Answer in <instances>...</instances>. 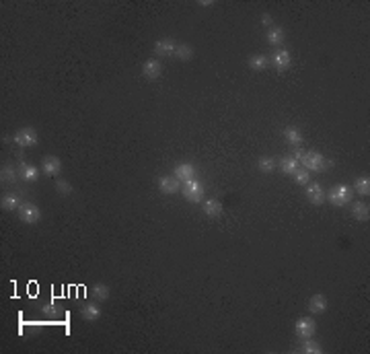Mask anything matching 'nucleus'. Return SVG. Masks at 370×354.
Listing matches in <instances>:
<instances>
[{
	"label": "nucleus",
	"instance_id": "nucleus-32",
	"mask_svg": "<svg viewBox=\"0 0 370 354\" xmlns=\"http://www.w3.org/2000/svg\"><path fill=\"white\" fill-rule=\"evenodd\" d=\"M261 25H263V27H268V29H270V27H274V17H272L270 13H263V15H261Z\"/></svg>",
	"mask_w": 370,
	"mask_h": 354
},
{
	"label": "nucleus",
	"instance_id": "nucleus-31",
	"mask_svg": "<svg viewBox=\"0 0 370 354\" xmlns=\"http://www.w3.org/2000/svg\"><path fill=\"white\" fill-rule=\"evenodd\" d=\"M292 177H294V181L298 185H308L310 183V171H306V169H298Z\"/></svg>",
	"mask_w": 370,
	"mask_h": 354
},
{
	"label": "nucleus",
	"instance_id": "nucleus-6",
	"mask_svg": "<svg viewBox=\"0 0 370 354\" xmlns=\"http://www.w3.org/2000/svg\"><path fill=\"white\" fill-rule=\"evenodd\" d=\"M175 47H177V41H175V39H171V37H161V39H156V41H154V45H152L154 54H156L158 58L173 56V54H175Z\"/></svg>",
	"mask_w": 370,
	"mask_h": 354
},
{
	"label": "nucleus",
	"instance_id": "nucleus-22",
	"mask_svg": "<svg viewBox=\"0 0 370 354\" xmlns=\"http://www.w3.org/2000/svg\"><path fill=\"white\" fill-rule=\"evenodd\" d=\"M352 216L360 223H368L370 221V208L368 204H364V202H356V204H352Z\"/></svg>",
	"mask_w": 370,
	"mask_h": 354
},
{
	"label": "nucleus",
	"instance_id": "nucleus-13",
	"mask_svg": "<svg viewBox=\"0 0 370 354\" xmlns=\"http://www.w3.org/2000/svg\"><path fill=\"white\" fill-rule=\"evenodd\" d=\"M161 72H163V64L156 58H150V60H146L142 64V74H144L146 80H156L158 76H161Z\"/></svg>",
	"mask_w": 370,
	"mask_h": 354
},
{
	"label": "nucleus",
	"instance_id": "nucleus-1",
	"mask_svg": "<svg viewBox=\"0 0 370 354\" xmlns=\"http://www.w3.org/2000/svg\"><path fill=\"white\" fill-rule=\"evenodd\" d=\"M292 157L300 163L302 169L306 171H323L327 165H331V161H327L321 153H317V150H302V148H294Z\"/></svg>",
	"mask_w": 370,
	"mask_h": 354
},
{
	"label": "nucleus",
	"instance_id": "nucleus-3",
	"mask_svg": "<svg viewBox=\"0 0 370 354\" xmlns=\"http://www.w3.org/2000/svg\"><path fill=\"white\" fill-rule=\"evenodd\" d=\"M183 198L187 202H191V204H200V202L204 200V183L195 177V179H189V181H183Z\"/></svg>",
	"mask_w": 370,
	"mask_h": 354
},
{
	"label": "nucleus",
	"instance_id": "nucleus-2",
	"mask_svg": "<svg viewBox=\"0 0 370 354\" xmlns=\"http://www.w3.org/2000/svg\"><path fill=\"white\" fill-rule=\"evenodd\" d=\"M352 198H354L352 187H350V185H346V183H337V185H333V187L325 194V200H329L331 204H333V206H337V208L348 206L350 202H352Z\"/></svg>",
	"mask_w": 370,
	"mask_h": 354
},
{
	"label": "nucleus",
	"instance_id": "nucleus-20",
	"mask_svg": "<svg viewBox=\"0 0 370 354\" xmlns=\"http://www.w3.org/2000/svg\"><path fill=\"white\" fill-rule=\"evenodd\" d=\"M109 294H111L109 286H107V284H103V282H95V284H93V288H91V296H93V301H97V303L107 301V298H109Z\"/></svg>",
	"mask_w": 370,
	"mask_h": 354
},
{
	"label": "nucleus",
	"instance_id": "nucleus-16",
	"mask_svg": "<svg viewBox=\"0 0 370 354\" xmlns=\"http://www.w3.org/2000/svg\"><path fill=\"white\" fill-rule=\"evenodd\" d=\"M80 317L84 321H97L101 317V309H99V303L93 301V303H84L80 307Z\"/></svg>",
	"mask_w": 370,
	"mask_h": 354
},
{
	"label": "nucleus",
	"instance_id": "nucleus-14",
	"mask_svg": "<svg viewBox=\"0 0 370 354\" xmlns=\"http://www.w3.org/2000/svg\"><path fill=\"white\" fill-rule=\"evenodd\" d=\"M173 177H177L179 181H189V179H195L197 177V169L191 163H179L173 169Z\"/></svg>",
	"mask_w": 370,
	"mask_h": 354
},
{
	"label": "nucleus",
	"instance_id": "nucleus-19",
	"mask_svg": "<svg viewBox=\"0 0 370 354\" xmlns=\"http://www.w3.org/2000/svg\"><path fill=\"white\" fill-rule=\"evenodd\" d=\"M266 39H268V43H270V45H282V43H284V39H286V31H284V27H278V25L270 27V29H268V33H266Z\"/></svg>",
	"mask_w": 370,
	"mask_h": 354
},
{
	"label": "nucleus",
	"instance_id": "nucleus-15",
	"mask_svg": "<svg viewBox=\"0 0 370 354\" xmlns=\"http://www.w3.org/2000/svg\"><path fill=\"white\" fill-rule=\"evenodd\" d=\"M19 175H21L23 181L33 183V181L39 179V169H37L35 165H29V163H25V161L21 159V163H19Z\"/></svg>",
	"mask_w": 370,
	"mask_h": 354
},
{
	"label": "nucleus",
	"instance_id": "nucleus-11",
	"mask_svg": "<svg viewBox=\"0 0 370 354\" xmlns=\"http://www.w3.org/2000/svg\"><path fill=\"white\" fill-rule=\"evenodd\" d=\"M327 307H329V301H327V296L321 294V292H317V294H312V296L308 298V311H310L312 315H323V313L327 311Z\"/></svg>",
	"mask_w": 370,
	"mask_h": 354
},
{
	"label": "nucleus",
	"instance_id": "nucleus-12",
	"mask_svg": "<svg viewBox=\"0 0 370 354\" xmlns=\"http://www.w3.org/2000/svg\"><path fill=\"white\" fill-rule=\"evenodd\" d=\"M181 187V181L177 177H169V175H161L158 177V189H161V194H167V196H173L177 194Z\"/></svg>",
	"mask_w": 370,
	"mask_h": 354
},
{
	"label": "nucleus",
	"instance_id": "nucleus-33",
	"mask_svg": "<svg viewBox=\"0 0 370 354\" xmlns=\"http://www.w3.org/2000/svg\"><path fill=\"white\" fill-rule=\"evenodd\" d=\"M58 311H60V309H58V305H45V307H43V313H47V315H51V313L56 315Z\"/></svg>",
	"mask_w": 370,
	"mask_h": 354
},
{
	"label": "nucleus",
	"instance_id": "nucleus-24",
	"mask_svg": "<svg viewBox=\"0 0 370 354\" xmlns=\"http://www.w3.org/2000/svg\"><path fill=\"white\" fill-rule=\"evenodd\" d=\"M284 138H286V142L288 144H292L294 148H298L300 144H302V134H300V130H296L294 126H286L284 128Z\"/></svg>",
	"mask_w": 370,
	"mask_h": 354
},
{
	"label": "nucleus",
	"instance_id": "nucleus-21",
	"mask_svg": "<svg viewBox=\"0 0 370 354\" xmlns=\"http://www.w3.org/2000/svg\"><path fill=\"white\" fill-rule=\"evenodd\" d=\"M193 54H195V49H193L191 43H177L173 56H175L177 60H181V62H189V60L193 58Z\"/></svg>",
	"mask_w": 370,
	"mask_h": 354
},
{
	"label": "nucleus",
	"instance_id": "nucleus-5",
	"mask_svg": "<svg viewBox=\"0 0 370 354\" xmlns=\"http://www.w3.org/2000/svg\"><path fill=\"white\" fill-rule=\"evenodd\" d=\"M17 214L25 225H35L41 221V210L37 208V204H33V202H23L21 208L17 210Z\"/></svg>",
	"mask_w": 370,
	"mask_h": 354
},
{
	"label": "nucleus",
	"instance_id": "nucleus-34",
	"mask_svg": "<svg viewBox=\"0 0 370 354\" xmlns=\"http://www.w3.org/2000/svg\"><path fill=\"white\" fill-rule=\"evenodd\" d=\"M212 5H214L212 0H200V3H197V7H202V9H208V7H212Z\"/></svg>",
	"mask_w": 370,
	"mask_h": 354
},
{
	"label": "nucleus",
	"instance_id": "nucleus-30",
	"mask_svg": "<svg viewBox=\"0 0 370 354\" xmlns=\"http://www.w3.org/2000/svg\"><path fill=\"white\" fill-rule=\"evenodd\" d=\"M56 192H58L60 196H70V194L74 192V187H72V183L66 181V179H56Z\"/></svg>",
	"mask_w": 370,
	"mask_h": 354
},
{
	"label": "nucleus",
	"instance_id": "nucleus-18",
	"mask_svg": "<svg viewBox=\"0 0 370 354\" xmlns=\"http://www.w3.org/2000/svg\"><path fill=\"white\" fill-rule=\"evenodd\" d=\"M21 196L19 194H5L3 200H0V206H3V210L7 212H13V210H19L21 208Z\"/></svg>",
	"mask_w": 370,
	"mask_h": 354
},
{
	"label": "nucleus",
	"instance_id": "nucleus-8",
	"mask_svg": "<svg viewBox=\"0 0 370 354\" xmlns=\"http://www.w3.org/2000/svg\"><path fill=\"white\" fill-rule=\"evenodd\" d=\"M41 171L47 175V177H58L60 171H62V161L54 155H45L41 159Z\"/></svg>",
	"mask_w": 370,
	"mask_h": 354
},
{
	"label": "nucleus",
	"instance_id": "nucleus-26",
	"mask_svg": "<svg viewBox=\"0 0 370 354\" xmlns=\"http://www.w3.org/2000/svg\"><path fill=\"white\" fill-rule=\"evenodd\" d=\"M247 64H249V68H253V70H266L268 64H270V58H268L266 54H253V56H249Z\"/></svg>",
	"mask_w": 370,
	"mask_h": 354
},
{
	"label": "nucleus",
	"instance_id": "nucleus-4",
	"mask_svg": "<svg viewBox=\"0 0 370 354\" xmlns=\"http://www.w3.org/2000/svg\"><path fill=\"white\" fill-rule=\"evenodd\" d=\"M294 334H296L298 340L315 338V334H317V321H315L310 315L296 319V323H294Z\"/></svg>",
	"mask_w": 370,
	"mask_h": 354
},
{
	"label": "nucleus",
	"instance_id": "nucleus-28",
	"mask_svg": "<svg viewBox=\"0 0 370 354\" xmlns=\"http://www.w3.org/2000/svg\"><path fill=\"white\" fill-rule=\"evenodd\" d=\"M354 189L358 196H368L370 194V177L368 175H362L354 181Z\"/></svg>",
	"mask_w": 370,
	"mask_h": 354
},
{
	"label": "nucleus",
	"instance_id": "nucleus-17",
	"mask_svg": "<svg viewBox=\"0 0 370 354\" xmlns=\"http://www.w3.org/2000/svg\"><path fill=\"white\" fill-rule=\"evenodd\" d=\"M204 214L210 216V219H218V216H222V204H220L216 198H208V200H204Z\"/></svg>",
	"mask_w": 370,
	"mask_h": 354
},
{
	"label": "nucleus",
	"instance_id": "nucleus-10",
	"mask_svg": "<svg viewBox=\"0 0 370 354\" xmlns=\"http://www.w3.org/2000/svg\"><path fill=\"white\" fill-rule=\"evenodd\" d=\"M13 140H15V144H19V146H33V144H37L39 142V136H37V132L33 130V128H21L15 136H13Z\"/></svg>",
	"mask_w": 370,
	"mask_h": 354
},
{
	"label": "nucleus",
	"instance_id": "nucleus-25",
	"mask_svg": "<svg viewBox=\"0 0 370 354\" xmlns=\"http://www.w3.org/2000/svg\"><path fill=\"white\" fill-rule=\"evenodd\" d=\"M300 352L302 354H321L323 352V346L317 342L315 338H306V340H300Z\"/></svg>",
	"mask_w": 370,
	"mask_h": 354
},
{
	"label": "nucleus",
	"instance_id": "nucleus-29",
	"mask_svg": "<svg viewBox=\"0 0 370 354\" xmlns=\"http://www.w3.org/2000/svg\"><path fill=\"white\" fill-rule=\"evenodd\" d=\"M257 167H259L261 173H272L276 169V159H272V157H261L257 161Z\"/></svg>",
	"mask_w": 370,
	"mask_h": 354
},
{
	"label": "nucleus",
	"instance_id": "nucleus-7",
	"mask_svg": "<svg viewBox=\"0 0 370 354\" xmlns=\"http://www.w3.org/2000/svg\"><path fill=\"white\" fill-rule=\"evenodd\" d=\"M270 64H272L276 70L284 72V70H288V68L292 66V54L288 52V49H276L274 56L270 58Z\"/></svg>",
	"mask_w": 370,
	"mask_h": 354
},
{
	"label": "nucleus",
	"instance_id": "nucleus-27",
	"mask_svg": "<svg viewBox=\"0 0 370 354\" xmlns=\"http://www.w3.org/2000/svg\"><path fill=\"white\" fill-rule=\"evenodd\" d=\"M19 169H15L13 165H3V169H0V179H3V183H15L19 179Z\"/></svg>",
	"mask_w": 370,
	"mask_h": 354
},
{
	"label": "nucleus",
	"instance_id": "nucleus-23",
	"mask_svg": "<svg viewBox=\"0 0 370 354\" xmlns=\"http://www.w3.org/2000/svg\"><path fill=\"white\" fill-rule=\"evenodd\" d=\"M280 169H282V173H286V175H294V173L300 169V163H298L292 155H286V157L280 159Z\"/></svg>",
	"mask_w": 370,
	"mask_h": 354
},
{
	"label": "nucleus",
	"instance_id": "nucleus-9",
	"mask_svg": "<svg viewBox=\"0 0 370 354\" xmlns=\"http://www.w3.org/2000/svg\"><path fill=\"white\" fill-rule=\"evenodd\" d=\"M304 194H306V200L310 202L312 206H321L323 202H325V189H323V185H321V183H317V181L308 183Z\"/></svg>",
	"mask_w": 370,
	"mask_h": 354
}]
</instances>
